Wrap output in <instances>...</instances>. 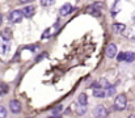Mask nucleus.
Wrapping results in <instances>:
<instances>
[{
  "label": "nucleus",
  "instance_id": "obj_9",
  "mask_svg": "<svg viewBox=\"0 0 135 118\" xmlns=\"http://www.w3.org/2000/svg\"><path fill=\"white\" fill-rule=\"evenodd\" d=\"M72 5L71 4H64L62 8H60V11H59V13H60V16H67L70 12H72Z\"/></svg>",
  "mask_w": 135,
  "mask_h": 118
},
{
  "label": "nucleus",
  "instance_id": "obj_23",
  "mask_svg": "<svg viewBox=\"0 0 135 118\" xmlns=\"http://www.w3.org/2000/svg\"><path fill=\"white\" fill-rule=\"evenodd\" d=\"M49 36H50V30H49V29H47V30H46L45 33H44V34H42V38L45 39V38H47V37H49Z\"/></svg>",
  "mask_w": 135,
  "mask_h": 118
},
{
  "label": "nucleus",
  "instance_id": "obj_2",
  "mask_svg": "<svg viewBox=\"0 0 135 118\" xmlns=\"http://www.w3.org/2000/svg\"><path fill=\"white\" fill-rule=\"evenodd\" d=\"M22 17H24V13H22V11H18V9H15L9 13V21L13 22V24L21 22Z\"/></svg>",
  "mask_w": 135,
  "mask_h": 118
},
{
  "label": "nucleus",
  "instance_id": "obj_26",
  "mask_svg": "<svg viewBox=\"0 0 135 118\" xmlns=\"http://www.w3.org/2000/svg\"><path fill=\"white\" fill-rule=\"evenodd\" d=\"M133 21L135 22V13H134V16H133Z\"/></svg>",
  "mask_w": 135,
  "mask_h": 118
},
{
  "label": "nucleus",
  "instance_id": "obj_14",
  "mask_svg": "<svg viewBox=\"0 0 135 118\" xmlns=\"http://www.w3.org/2000/svg\"><path fill=\"white\" fill-rule=\"evenodd\" d=\"M105 91H106V96H108V97L115 95V87H114V85H110V87H109L108 89H105Z\"/></svg>",
  "mask_w": 135,
  "mask_h": 118
},
{
  "label": "nucleus",
  "instance_id": "obj_22",
  "mask_svg": "<svg viewBox=\"0 0 135 118\" xmlns=\"http://www.w3.org/2000/svg\"><path fill=\"white\" fill-rule=\"evenodd\" d=\"M25 49H28V50H30V51H36V50H37V46H26Z\"/></svg>",
  "mask_w": 135,
  "mask_h": 118
},
{
  "label": "nucleus",
  "instance_id": "obj_12",
  "mask_svg": "<svg viewBox=\"0 0 135 118\" xmlns=\"http://www.w3.org/2000/svg\"><path fill=\"white\" fill-rule=\"evenodd\" d=\"M78 101H79L80 105H85L87 106V104H88V96H87V93H80L79 97H78Z\"/></svg>",
  "mask_w": 135,
  "mask_h": 118
},
{
  "label": "nucleus",
  "instance_id": "obj_13",
  "mask_svg": "<svg viewBox=\"0 0 135 118\" xmlns=\"http://www.w3.org/2000/svg\"><path fill=\"white\" fill-rule=\"evenodd\" d=\"M125 60L129 62V63L134 62L135 60V53H133V51H127V53H126V56H125Z\"/></svg>",
  "mask_w": 135,
  "mask_h": 118
},
{
  "label": "nucleus",
  "instance_id": "obj_10",
  "mask_svg": "<svg viewBox=\"0 0 135 118\" xmlns=\"http://www.w3.org/2000/svg\"><path fill=\"white\" fill-rule=\"evenodd\" d=\"M85 12L87 13H89V15H93V16H96V17H98V16H101V12H100V9L98 8H96L94 5H89L87 9H85Z\"/></svg>",
  "mask_w": 135,
  "mask_h": 118
},
{
  "label": "nucleus",
  "instance_id": "obj_24",
  "mask_svg": "<svg viewBox=\"0 0 135 118\" xmlns=\"http://www.w3.org/2000/svg\"><path fill=\"white\" fill-rule=\"evenodd\" d=\"M1 21H3V16H1V13H0V24H1Z\"/></svg>",
  "mask_w": 135,
  "mask_h": 118
},
{
  "label": "nucleus",
  "instance_id": "obj_8",
  "mask_svg": "<svg viewBox=\"0 0 135 118\" xmlns=\"http://www.w3.org/2000/svg\"><path fill=\"white\" fill-rule=\"evenodd\" d=\"M75 113L78 114V116H84L85 113H87V106L85 105H80L79 102L78 104H75Z\"/></svg>",
  "mask_w": 135,
  "mask_h": 118
},
{
  "label": "nucleus",
  "instance_id": "obj_3",
  "mask_svg": "<svg viewBox=\"0 0 135 118\" xmlns=\"http://www.w3.org/2000/svg\"><path fill=\"white\" fill-rule=\"evenodd\" d=\"M108 109L104 106V105H97L94 109H93V116L96 118H106L108 117Z\"/></svg>",
  "mask_w": 135,
  "mask_h": 118
},
{
  "label": "nucleus",
  "instance_id": "obj_17",
  "mask_svg": "<svg viewBox=\"0 0 135 118\" xmlns=\"http://www.w3.org/2000/svg\"><path fill=\"white\" fill-rule=\"evenodd\" d=\"M125 56H126V53H118L117 60H118V62H122V60H125Z\"/></svg>",
  "mask_w": 135,
  "mask_h": 118
},
{
  "label": "nucleus",
  "instance_id": "obj_11",
  "mask_svg": "<svg viewBox=\"0 0 135 118\" xmlns=\"http://www.w3.org/2000/svg\"><path fill=\"white\" fill-rule=\"evenodd\" d=\"M93 96L97 97V98H104V97L106 96V91H105L104 88H96V89L93 91Z\"/></svg>",
  "mask_w": 135,
  "mask_h": 118
},
{
  "label": "nucleus",
  "instance_id": "obj_27",
  "mask_svg": "<svg viewBox=\"0 0 135 118\" xmlns=\"http://www.w3.org/2000/svg\"><path fill=\"white\" fill-rule=\"evenodd\" d=\"M29 118H30V117H29Z\"/></svg>",
  "mask_w": 135,
  "mask_h": 118
},
{
  "label": "nucleus",
  "instance_id": "obj_19",
  "mask_svg": "<svg viewBox=\"0 0 135 118\" xmlns=\"http://www.w3.org/2000/svg\"><path fill=\"white\" fill-rule=\"evenodd\" d=\"M7 49H8V46L5 43H0V53L1 54H5L7 53Z\"/></svg>",
  "mask_w": 135,
  "mask_h": 118
},
{
  "label": "nucleus",
  "instance_id": "obj_6",
  "mask_svg": "<svg viewBox=\"0 0 135 118\" xmlns=\"http://www.w3.org/2000/svg\"><path fill=\"white\" fill-rule=\"evenodd\" d=\"M106 55H108V58H114L117 55V46L114 43L108 45V47H106Z\"/></svg>",
  "mask_w": 135,
  "mask_h": 118
},
{
  "label": "nucleus",
  "instance_id": "obj_5",
  "mask_svg": "<svg viewBox=\"0 0 135 118\" xmlns=\"http://www.w3.org/2000/svg\"><path fill=\"white\" fill-rule=\"evenodd\" d=\"M22 13H24V17H26V18H32V17L34 16V13H36V7H34V5L24 7Z\"/></svg>",
  "mask_w": 135,
  "mask_h": 118
},
{
  "label": "nucleus",
  "instance_id": "obj_1",
  "mask_svg": "<svg viewBox=\"0 0 135 118\" xmlns=\"http://www.w3.org/2000/svg\"><path fill=\"white\" fill-rule=\"evenodd\" d=\"M126 105H127V98H126V95H118L114 100V109L118 110V112H122L126 109Z\"/></svg>",
  "mask_w": 135,
  "mask_h": 118
},
{
  "label": "nucleus",
  "instance_id": "obj_18",
  "mask_svg": "<svg viewBox=\"0 0 135 118\" xmlns=\"http://www.w3.org/2000/svg\"><path fill=\"white\" fill-rule=\"evenodd\" d=\"M62 105H58L56 108H54V110H52V113H54V116H58L59 113H60V110H62Z\"/></svg>",
  "mask_w": 135,
  "mask_h": 118
},
{
  "label": "nucleus",
  "instance_id": "obj_21",
  "mask_svg": "<svg viewBox=\"0 0 135 118\" xmlns=\"http://www.w3.org/2000/svg\"><path fill=\"white\" fill-rule=\"evenodd\" d=\"M46 56H47V54H46V53H42V54H41V55L37 58V60H42V59H44V58H46Z\"/></svg>",
  "mask_w": 135,
  "mask_h": 118
},
{
  "label": "nucleus",
  "instance_id": "obj_20",
  "mask_svg": "<svg viewBox=\"0 0 135 118\" xmlns=\"http://www.w3.org/2000/svg\"><path fill=\"white\" fill-rule=\"evenodd\" d=\"M54 1H47V0H42L41 1V5H51Z\"/></svg>",
  "mask_w": 135,
  "mask_h": 118
},
{
  "label": "nucleus",
  "instance_id": "obj_7",
  "mask_svg": "<svg viewBox=\"0 0 135 118\" xmlns=\"http://www.w3.org/2000/svg\"><path fill=\"white\" fill-rule=\"evenodd\" d=\"M112 28H113V32L117 33V34L125 33V30H126V25H125V24H121V22H115V24H113Z\"/></svg>",
  "mask_w": 135,
  "mask_h": 118
},
{
  "label": "nucleus",
  "instance_id": "obj_25",
  "mask_svg": "<svg viewBox=\"0 0 135 118\" xmlns=\"http://www.w3.org/2000/svg\"><path fill=\"white\" fill-rule=\"evenodd\" d=\"M129 118H135V116L134 114H131V116H129Z\"/></svg>",
  "mask_w": 135,
  "mask_h": 118
},
{
  "label": "nucleus",
  "instance_id": "obj_4",
  "mask_svg": "<svg viewBox=\"0 0 135 118\" xmlns=\"http://www.w3.org/2000/svg\"><path fill=\"white\" fill-rule=\"evenodd\" d=\"M9 109H11V112L13 114H18L21 112V104H20V101H17V100L9 101Z\"/></svg>",
  "mask_w": 135,
  "mask_h": 118
},
{
  "label": "nucleus",
  "instance_id": "obj_16",
  "mask_svg": "<svg viewBox=\"0 0 135 118\" xmlns=\"http://www.w3.org/2000/svg\"><path fill=\"white\" fill-rule=\"evenodd\" d=\"M7 114H8L7 109L3 105H0V118H7Z\"/></svg>",
  "mask_w": 135,
  "mask_h": 118
},
{
  "label": "nucleus",
  "instance_id": "obj_15",
  "mask_svg": "<svg viewBox=\"0 0 135 118\" xmlns=\"http://www.w3.org/2000/svg\"><path fill=\"white\" fill-rule=\"evenodd\" d=\"M1 36H3V38L5 39V41H9L11 37H12V36H11V30H9V29H5V30L1 33Z\"/></svg>",
  "mask_w": 135,
  "mask_h": 118
}]
</instances>
